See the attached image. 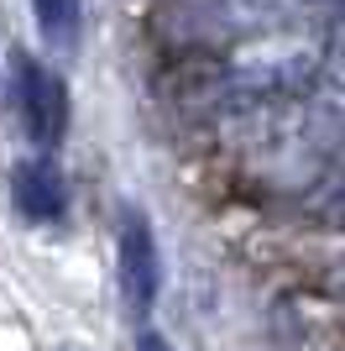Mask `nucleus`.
I'll list each match as a JSON object with an SVG mask.
<instances>
[{
	"mask_svg": "<svg viewBox=\"0 0 345 351\" xmlns=\"http://www.w3.org/2000/svg\"><path fill=\"white\" fill-rule=\"evenodd\" d=\"M16 105H21V121L37 147H53L68 126V95L58 84V73H47L27 53H16Z\"/></svg>",
	"mask_w": 345,
	"mask_h": 351,
	"instance_id": "1",
	"label": "nucleus"
},
{
	"mask_svg": "<svg viewBox=\"0 0 345 351\" xmlns=\"http://www.w3.org/2000/svg\"><path fill=\"white\" fill-rule=\"evenodd\" d=\"M157 289H162L157 236H152L142 210H126V220H120V293L136 315H146L157 304Z\"/></svg>",
	"mask_w": 345,
	"mask_h": 351,
	"instance_id": "2",
	"label": "nucleus"
},
{
	"mask_svg": "<svg viewBox=\"0 0 345 351\" xmlns=\"http://www.w3.org/2000/svg\"><path fill=\"white\" fill-rule=\"evenodd\" d=\"M11 194H16V205H21V215H31V220H58V215H63V205H68V194H63V173H58L47 158L16 162Z\"/></svg>",
	"mask_w": 345,
	"mask_h": 351,
	"instance_id": "3",
	"label": "nucleus"
},
{
	"mask_svg": "<svg viewBox=\"0 0 345 351\" xmlns=\"http://www.w3.org/2000/svg\"><path fill=\"white\" fill-rule=\"evenodd\" d=\"M37 5V21L53 37L58 47H73V32H79V0H31Z\"/></svg>",
	"mask_w": 345,
	"mask_h": 351,
	"instance_id": "4",
	"label": "nucleus"
},
{
	"mask_svg": "<svg viewBox=\"0 0 345 351\" xmlns=\"http://www.w3.org/2000/svg\"><path fill=\"white\" fill-rule=\"evenodd\" d=\"M136 346H142V351H172L168 341L157 336V330H142V341H136Z\"/></svg>",
	"mask_w": 345,
	"mask_h": 351,
	"instance_id": "5",
	"label": "nucleus"
}]
</instances>
